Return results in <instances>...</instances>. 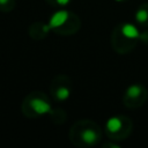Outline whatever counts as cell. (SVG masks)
I'll return each instance as SVG.
<instances>
[{
  "mask_svg": "<svg viewBox=\"0 0 148 148\" xmlns=\"http://www.w3.org/2000/svg\"><path fill=\"white\" fill-rule=\"evenodd\" d=\"M121 126H123V121H121V119L118 118V117H111V118H109L108 121H106V124H105L106 130H108L109 132H111V133H112V132H118V131H120Z\"/></svg>",
  "mask_w": 148,
  "mask_h": 148,
  "instance_id": "277c9868",
  "label": "cell"
},
{
  "mask_svg": "<svg viewBox=\"0 0 148 148\" xmlns=\"http://www.w3.org/2000/svg\"><path fill=\"white\" fill-rule=\"evenodd\" d=\"M31 108L38 114H45V113L51 112V110H52L51 105L46 101H43V99H39V98H35V99L31 101Z\"/></svg>",
  "mask_w": 148,
  "mask_h": 148,
  "instance_id": "7a4b0ae2",
  "label": "cell"
},
{
  "mask_svg": "<svg viewBox=\"0 0 148 148\" xmlns=\"http://www.w3.org/2000/svg\"><path fill=\"white\" fill-rule=\"evenodd\" d=\"M68 17H69V13L67 10H65V9L58 10V12H56L51 16L50 22H49L47 25H49L50 29H54V28L61 27V25H64L66 23V21L68 20Z\"/></svg>",
  "mask_w": 148,
  "mask_h": 148,
  "instance_id": "6da1fadb",
  "label": "cell"
},
{
  "mask_svg": "<svg viewBox=\"0 0 148 148\" xmlns=\"http://www.w3.org/2000/svg\"><path fill=\"white\" fill-rule=\"evenodd\" d=\"M121 32L125 37L127 38H138L140 37V32L139 30L136 29L135 25H133L132 23H125L123 27H121Z\"/></svg>",
  "mask_w": 148,
  "mask_h": 148,
  "instance_id": "3957f363",
  "label": "cell"
},
{
  "mask_svg": "<svg viewBox=\"0 0 148 148\" xmlns=\"http://www.w3.org/2000/svg\"><path fill=\"white\" fill-rule=\"evenodd\" d=\"M142 92V88L139 84H132L127 88L126 90V96L131 97V98H136L138 96H140Z\"/></svg>",
  "mask_w": 148,
  "mask_h": 148,
  "instance_id": "8992f818",
  "label": "cell"
},
{
  "mask_svg": "<svg viewBox=\"0 0 148 148\" xmlns=\"http://www.w3.org/2000/svg\"><path fill=\"white\" fill-rule=\"evenodd\" d=\"M56 1H57V3H59L61 6H66L67 3H69L71 0H56Z\"/></svg>",
  "mask_w": 148,
  "mask_h": 148,
  "instance_id": "9c48e42d",
  "label": "cell"
},
{
  "mask_svg": "<svg viewBox=\"0 0 148 148\" xmlns=\"http://www.w3.org/2000/svg\"><path fill=\"white\" fill-rule=\"evenodd\" d=\"M98 138L99 135L91 128H87L82 132V140L88 145H94L96 141H98Z\"/></svg>",
  "mask_w": 148,
  "mask_h": 148,
  "instance_id": "5b68a950",
  "label": "cell"
},
{
  "mask_svg": "<svg viewBox=\"0 0 148 148\" xmlns=\"http://www.w3.org/2000/svg\"><path fill=\"white\" fill-rule=\"evenodd\" d=\"M116 1H123V0H116Z\"/></svg>",
  "mask_w": 148,
  "mask_h": 148,
  "instance_id": "8fae6325",
  "label": "cell"
},
{
  "mask_svg": "<svg viewBox=\"0 0 148 148\" xmlns=\"http://www.w3.org/2000/svg\"><path fill=\"white\" fill-rule=\"evenodd\" d=\"M135 20H136L139 23L146 22V21L148 20V12H147L146 9H143V8L139 9V10L136 12V14H135Z\"/></svg>",
  "mask_w": 148,
  "mask_h": 148,
  "instance_id": "52a82bcc",
  "label": "cell"
},
{
  "mask_svg": "<svg viewBox=\"0 0 148 148\" xmlns=\"http://www.w3.org/2000/svg\"><path fill=\"white\" fill-rule=\"evenodd\" d=\"M57 97L59 98V99H61V101H65V99H67L68 97H69V89L68 88H66V87H61V88H59L58 90H57Z\"/></svg>",
  "mask_w": 148,
  "mask_h": 148,
  "instance_id": "ba28073f",
  "label": "cell"
},
{
  "mask_svg": "<svg viewBox=\"0 0 148 148\" xmlns=\"http://www.w3.org/2000/svg\"><path fill=\"white\" fill-rule=\"evenodd\" d=\"M7 2H8V0H0V5H5Z\"/></svg>",
  "mask_w": 148,
  "mask_h": 148,
  "instance_id": "30bf717a",
  "label": "cell"
}]
</instances>
